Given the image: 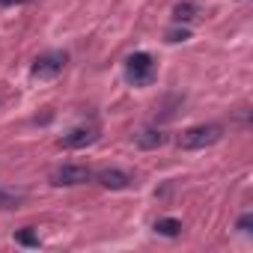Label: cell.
<instances>
[{"mask_svg":"<svg viewBox=\"0 0 253 253\" xmlns=\"http://www.w3.org/2000/svg\"><path fill=\"white\" fill-rule=\"evenodd\" d=\"M15 241H18V244H24V247H39V235H36L30 226L18 229V232H15Z\"/></svg>","mask_w":253,"mask_h":253,"instance_id":"8fae6325","label":"cell"},{"mask_svg":"<svg viewBox=\"0 0 253 253\" xmlns=\"http://www.w3.org/2000/svg\"><path fill=\"white\" fill-rule=\"evenodd\" d=\"M125 81L134 86H149L155 81V60L146 51H134L125 60Z\"/></svg>","mask_w":253,"mask_h":253,"instance_id":"7a4b0ae2","label":"cell"},{"mask_svg":"<svg viewBox=\"0 0 253 253\" xmlns=\"http://www.w3.org/2000/svg\"><path fill=\"white\" fill-rule=\"evenodd\" d=\"M197 15H200V9H197L194 3H188V0L173 6V21H176V24H188V21H194Z\"/></svg>","mask_w":253,"mask_h":253,"instance_id":"9c48e42d","label":"cell"},{"mask_svg":"<svg viewBox=\"0 0 253 253\" xmlns=\"http://www.w3.org/2000/svg\"><path fill=\"white\" fill-rule=\"evenodd\" d=\"M235 229H238V232H244V235H247V232H250V229H253V214H250V211H244V214H241V217H238V220H235Z\"/></svg>","mask_w":253,"mask_h":253,"instance_id":"4fadbf2b","label":"cell"},{"mask_svg":"<svg viewBox=\"0 0 253 253\" xmlns=\"http://www.w3.org/2000/svg\"><path fill=\"white\" fill-rule=\"evenodd\" d=\"M24 3H33V0H0V6H24Z\"/></svg>","mask_w":253,"mask_h":253,"instance_id":"5bb4252c","label":"cell"},{"mask_svg":"<svg viewBox=\"0 0 253 253\" xmlns=\"http://www.w3.org/2000/svg\"><path fill=\"white\" fill-rule=\"evenodd\" d=\"M92 179H95L101 188H107V191H128V188L134 185V176L125 173V170H119V167H104V170L92 173Z\"/></svg>","mask_w":253,"mask_h":253,"instance_id":"8992f818","label":"cell"},{"mask_svg":"<svg viewBox=\"0 0 253 253\" xmlns=\"http://www.w3.org/2000/svg\"><path fill=\"white\" fill-rule=\"evenodd\" d=\"M98 140V125L95 122H81L75 128H69L63 137H60V146L63 149H86Z\"/></svg>","mask_w":253,"mask_h":253,"instance_id":"5b68a950","label":"cell"},{"mask_svg":"<svg viewBox=\"0 0 253 253\" xmlns=\"http://www.w3.org/2000/svg\"><path fill=\"white\" fill-rule=\"evenodd\" d=\"M66 63H69V54H66V51H45V54L36 57V63H33L30 72H33V78H39V81H54V78L63 75Z\"/></svg>","mask_w":253,"mask_h":253,"instance_id":"3957f363","label":"cell"},{"mask_svg":"<svg viewBox=\"0 0 253 253\" xmlns=\"http://www.w3.org/2000/svg\"><path fill=\"white\" fill-rule=\"evenodd\" d=\"M86 182H92V170L86 164H63L51 173L54 188H75V185H86Z\"/></svg>","mask_w":253,"mask_h":253,"instance_id":"277c9868","label":"cell"},{"mask_svg":"<svg viewBox=\"0 0 253 253\" xmlns=\"http://www.w3.org/2000/svg\"><path fill=\"white\" fill-rule=\"evenodd\" d=\"M167 143V134L161 128H155V125H149V128H140L134 134V146L143 149V152H152V149H161Z\"/></svg>","mask_w":253,"mask_h":253,"instance_id":"52a82bcc","label":"cell"},{"mask_svg":"<svg viewBox=\"0 0 253 253\" xmlns=\"http://www.w3.org/2000/svg\"><path fill=\"white\" fill-rule=\"evenodd\" d=\"M220 137H223V128L217 122H203V125H191V128H185L176 137V146L185 149V152H197V149L214 146Z\"/></svg>","mask_w":253,"mask_h":253,"instance_id":"6da1fadb","label":"cell"},{"mask_svg":"<svg viewBox=\"0 0 253 253\" xmlns=\"http://www.w3.org/2000/svg\"><path fill=\"white\" fill-rule=\"evenodd\" d=\"M155 232L164 235V238H176V235H182V220H176V217H158L155 220Z\"/></svg>","mask_w":253,"mask_h":253,"instance_id":"ba28073f","label":"cell"},{"mask_svg":"<svg viewBox=\"0 0 253 253\" xmlns=\"http://www.w3.org/2000/svg\"><path fill=\"white\" fill-rule=\"evenodd\" d=\"M191 39V30L188 27H173V30H167V42H188Z\"/></svg>","mask_w":253,"mask_h":253,"instance_id":"7c38bea8","label":"cell"},{"mask_svg":"<svg viewBox=\"0 0 253 253\" xmlns=\"http://www.w3.org/2000/svg\"><path fill=\"white\" fill-rule=\"evenodd\" d=\"M24 203V194H15V191H6L0 188V211H12Z\"/></svg>","mask_w":253,"mask_h":253,"instance_id":"30bf717a","label":"cell"}]
</instances>
